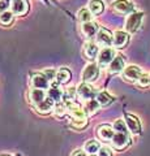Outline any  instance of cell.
<instances>
[{
  "label": "cell",
  "instance_id": "cell-1",
  "mask_svg": "<svg viewBox=\"0 0 150 156\" xmlns=\"http://www.w3.org/2000/svg\"><path fill=\"white\" fill-rule=\"evenodd\" d=\"M144 13L142 12H133L130 13L127 21H125V31L128 34H134L136 33L140 26H141V21H142Z\"/></svg>",
  "mask_w": 150,
  "mask_h": 156
},
{
  "label": "cell",
  "instance_id": "cell-2",
  "mask_svg": "<svg viewBox=\"0 0 150 156\" xmlns=\"http://www.w3.org/2000/svg\"><path fill=\"white\" fill-rule=\"evenodd\" d=\"M76 90H77V95H79L81 99L85 100V101L95 99L97 94H98V91L95 90V87H93L89 83H86V82H82V83H80L79 86L76 87Z\"/></svg>",
  "mask_w": 150,
  "mask_h": 156
},
{
  "label": "cell",
  "instance_id": "cell-3",
  "mask_svg": "<svg viewBox=\"0 0 150 156\" xmlns=\"http://www.w3.org/2000/svg\"><path fill=\"white\" fill-rule=\"evenodd\" d=\"M95 41H97V44H98V46L107 48V47H110L111 44H112V42H114V34L111 33L110 30H107V29L102 27V29H99L98 33H97Z\"/></svg>",
  "mask_w": 150,
  "mask_h": 156
},
{
  "label": "cell",
  "instance_id": "cell-4",
  "mask_svg": "<svg viewBox=\"0 0 150 156\" xmlns=\"http://www.w3.org/2000/svg\"><path fill=\"white\" fill-rule=\"evenodd\" d=\"M98 74H99L98 65L94 64V62H90V64H88L85 66V69L81 74V78L84 82H86V83H90V82H94L97 78H98Z\"/></svg>",
  "mask_w": 150,
  "mask_h": 156
},
{
  "label": "cell",
  "instance_id": "cell-5",
  "mask_svg": "<svg viewBox=\"0 0 150 156\" xmlns=\"http://www.w3.org/2000/svg\"><path fill=\"white\" fill-rule=\"evenodd\" d=\"M112 9L122 14H130L134 12V4L129 0H115L112 3Z\"/></svg>",
  "mask_w": 150,
  "mask_h": 156
},
{
  "label": "cell",
  "instance_id": "cell-6",
  "mask_svg": "<svg viewBox=\"0 0 150 156\" xmlns=\"http://www.w3.org/2000/svg\"><path fill=\"white\" fill-rule=\"evenodd\" d=\"M115 56L116 55H115V50H114V48L107 47V48H102V51H99L97 60H98L99 65L106 66V65H110L111 62H112Z\"/></svg>",
  "mask_w": 150,
  "mask_h": 156
},
{
  "label": "cell",
  "instance_id": "cell-7",
  "mask_svg": "<svg viewBox=\"0 0 150 156\" xmlns=\"http://www.w3.org/2000/svg\"><path fill=\"white\" fill-rule=\"evenodd\" d=\"M141 76H142V70H141V68L137 65L125 66V69L123 70V78L129 82H137Z\"/></svg>",
  "mask_w": 150,
  "mask_h": 156
},
{
  "label": "cell",
  "instance_id": "cell-8",
  "mask_svg": "<svg viewBox=\"0 0 150 156\" xmlns=\"http://www.w3.org/2000/svg\"><path fill=\"white\" fill-rule=\"evenodd\" d=\"M111 143H112V147L115 150L120 151V150H124L130 143V138L127 133H115Z\"/></svg>",
  "mask_w": 150,
  "mask_h": 156
},
{
  "label": "cell",
  "instance_id": "cell-9",
  "mask_svg": "<svg viewBox=\"0 0 150 156\" xmlns=\"http://www.w3.org/2000/svg\"><path fill=\"white\" fill-rule=\"evenodd\" d=\"M97 135H98L99 139L104 140V142H108V140H112L114 135H115V130L112 126H110L107 124L99 125L97 128Z\"/></svg>",
  "mask_w": 150,
  "mask_h": 156
},
{
  "label": "cell",
  "instance_id": "cell-10",
  "mask_svg": "<svg viewBox=\"0 0 150 156\" xmlns=\"http://www.w3.org/2000/svg\"><path fill=\"white\" fill-rule=\"evenodd\" d=\"M47 96L54 100L55 103H59V101H63L64 91L61 90V87L57 82H52V85L48 87V90H47Z\"/></svg>",
  "mask_w": 150,
  "mask_h": 156
},
{
  "label": "cell",
  "instance_id": "cell-11",
  "mask_svg": "<svg viewBox=\"0 0 150 156\" xmlns=\"http://www.w3.org/2000/svg\"><path fill=\"white\" fill-rule=\"evenodd\" d=\"M29 11L27 0H13L11 3V12L17 16H24Z\"/></svg>",
  "mask_w": 150,
  "mask_h": 156
},
{
  "label": "cell",
  "instance_id": "cell-12",
  "mask_svg": "<svg viewBox=\"0 0 150 156\" xmlns=\"http://www.w3.org/2000/svg\"><path fill=\"white\" fill-rule=\"evenodd\" d=\"M31 86H33V89L46 90L50 87V81L43 76V73H37V74L31 77Z\"/></svg>",
  "mask_w": 150,
  "mask_h": 156
},
{
  "label": "cell",
  "instance_id": "cell-13",
  "mask_svg": "<svg viewBox=\"0 0 150 156\" xmlns=\"http://www.w3.org/2000/svg\"><path fill=\"white\" fill-rule=\"evenodd\" d=\"M125 69V58L122 55H116L115 58L112 60V62L108 65V72L111 74H116V73H120Z\"/></svg>",
  "mask_w": 150,
  "mask_h": 156
},
{
  "label": "cell",
  "instance_id": "cell-14",
  "mask_svg": "<svg viewBox=\"0 0 150 156\" xmlns=\"http://www.w3.org/2000/svg\"><path fill=\"white\" fill-rule=\"evenodd\" d=\"M67 112L72 116V119H86V116H88L84 109V107H81L79 103H75V101L68 104Z\"/></svg>",
  "mask_w": 150,
  "mask_h": 156
},
{
  "label": "cell",
  "instance_id": "cell-15",
  "mask_svg": "<svg viewBox=\"0 0 150 156\" xmlns=\"http://www.w3.org/2000/svg\"><path fill=\"white\" fill-rule=\"evenodd\" d=\"M98 53H99V50H98V44L94 43L93 41H88L85 43L84 46V55L86 58L89 60H94V58L98 57Z\"/></svg>",
  "mask_w": 150,
  "mask_h": 156
},
{
  "label": "cell",
  "instance_id": "cell-16",
  "mask_svg": "<svg viewBox=\"0 0 150 156\" xmlns=\"http://www.w3.org/2000/svg\"><path fill=\"white\" fill-rule=\"evenodd\" d=\"M129 41V37H128V33L122 31V30H118L114 33V42L112 44L115 48H123L127 46V43Z\"/></svg>",
  "mask_w": 150,
  "mask_h": 156
},
{
  "label": "cell",
  "instance_id": "cell-17",
  "mask_svg": "<svg viewBox=\"0 0 150 156\" xmlns=\"http://www.w3.org/2000/svg\"><path fill=\"white\" fill-rule=\"evenodd\" d=\"M125 124H127L129 131L132 134H138L141 131V124L136 116L133 115H125Z\"/></svg>",
  "mask_w": 150,
  "mask_h": 156
},
{
  "label": "cell",
  "instance_id": "cell-18",
  "mask_svg": "<svg viewBox=\"0 0 150 156\" xmlns=\"http://www.w3.org/2000/svg\"><path fill=\"white\" fill-rule=\"evenodd\" d=\"M46 91L45 90H39V89H31L29 91V100L31 104L38 105L46 99Z\"/></svg>",
  "mask_w": 150,
  "mask_h": 156
},
{
  "label": "cell",
  "instance_id": "cell-19",
  "mask_svg": "<svg viewBox=\"0 0 150 156\" xmlns=\"http://www.w3.org/2000/svg\"><path fill=\"white\" fill-rule=\"evenodd\" d=\"M54 107H55V101L47 96L46 99L42 101V103L35 105V109H37L38 113L47 115V113H50V112H54Z\"/></svg>",
  "mask_w": 150,
  "mask_h": 156
},
{
  "label": "cell",
  "instance_id": "cell-20",
  "mask_svg": "<svg viewBox=\"0 0 150 156\" xmlns=\"http://www.w3.org/2000/svg\"><path fill=\"white\" fill-rule=\"evenodd\" d=\"M99 31V27L98 25L94 22V21H90V22H86V23H82V33L86 38H93L97 35V33Z\"/></svg>",
  "mask_w": 150,
  "mask_h": 156
},
{
  "label": "cell",
  "instance_id": "cell-21",
  "mask_svg": "<svg viewBox=\"0 0 150 156\" xmlns=\"http://www.w3.org/2000/svg\"><path fill=\"white\" fill-rule=\"evenodd\" d=\"M72 78V73L67 69V68H61L60 70L56 72V82L59 85H65L68 83Z\"/></svg>",
  "mask_w": 150,
  "mask_h": 156
},
{
  "label": "cell",
  "instance_id": "cell-22",
  "mask_svg": "<svg viewBox=\"0 0 150 156\" xmlns=\"http://www.w3.org/2000/svg\"><path fill=\"white\" fill-rule=\"evenodd\" d=\"M88 9L91 12L93 16H97V14H101L104 11V3L102 0H91V2H89Z\"/></svg>",
  "mask_w": 150,
  "mask_h": 156
},
{
  "label": "cell",
  "instance_id": "cell-23",
  "mask_svg": "<svg viewBox=\"0 0 150 156\" xmlns=\"http://www.w3.org/2000/svg\"><path fill=\"white\" fill-rule=\"evenodd\" d=\"M99 107L101 104L97 101L95 99H91V100H88L85 103V107H84V109L86 112V115H95L97 112L99 111Z\"/></svg>",
  "mask_w": 150,
  "mask_h": 156
},
{
  "label": "cell",
  "instance_id": "cell-24",
  "mask_svg": "<svg viewBox=\"0 0 150 156\" xmlns=\"http://www.w3.org/2000/svg\"><path fill=\"white\" fill-rule=\"evenodd\" d=\"M85 151L88 154H90V155H95L97 152L99 151V148H101V144L97 142V140H94V139H89L88 142L85 143Z\"/></svg>",
  "mask_w": 150,
  "mask_h": 156
},
{
  "label": "cell",
  "instance_id": "cell-25",
  "mask_svg": "<svg viewBox=\"0 0 150 156\" xmlns=\"http://www.w3.org/2000/svg\"><path fill=\"white\" fill-rule=\"evenodd\" d=\"M77 18H79V21H81L82 23H86V22H90L93 21V14L89 9H80L79 12H77Z\"/></svg>",
  "mask_w": 150,
  "mask_h": 156
},
{
  "label": "cell",
  "instance_id": "cell-26",
  "mask_svg": "<svg viewBox=\"0 0 150 156\" xmlns=\"http://www.w3.org/2000/svg\"><path fill=\"white\" fill-rule=\"evenodd\" d=\"M95 100L98 101L101 105H108L111 101H112V96H111L110 94H107L106 91H101V92L97 94Z\"/></svg>",
  "mask_w": 150,
  "mask_h": 156
},
{
  "label": "cell",
  "instance_id": "cell-27",
  "mask_svg": "<svg viewBox=\"0 0 150 156\" xmlns=\"http://www.w3.org/2000/svg\"><path fill=\"white\" fill-rule=\"evenodd\" d=\"M67 108H68V105L64 101H59V103H55V107H54V115L56 117H63L65 115L67 112Z\"/></svg>",
  "mask_w": 150,
  "mask_h": 156
},
{
  "label": "cell",
  "instance_id": "cell-28",
  "mask_svg": "<svg viewBox=\"0 0 150 156\" xmlns=\"http://www.w3.org/2000/svg\"><path fill=\"white\" fill-rule=\"evenodd\" d=\"M13 17H14V14L11 11L4 12V13L0 14V23L4 26H9L13 22Z\"/></svg>",
  "mask_w": 150,
  "mask_h": 156
},
{
  "label": "cell",
  "instance_id": "cell-29",
  "mask_svg": "<svg viewBox=\"0 0 150 156\" xmlns=\"http://www.w3.org/2000/svg\"><path fill=\"white\" fill-rule=\"evenodd\" d=\"M76 94H77V90L73 89V87H71V89H67L64 91V98H63V101L67 103V105L71 104V103H73V99H75Z\"/></svg>",
  "mask_w": 150,
  "mask_h": 156
},
{
  "label": "cell",
  "instance_id": "cell-30",
  "mask_svg": "<svg viewBox=\"0 0 150 156\" xmlns=\"http://www.w3.org/2000/svg\"><path fill=\"white\" fill-rule=\"evenodd\" d=\"M112 128L116 133H127L128 131V126L125 124V120H122V119L116 120L112 125Z\"/></svg>",
  "mask_w": 150,
  "mask_h": 156
},
{
  "label": "cell",
  "instance_id": "cell-31",
  "mask_svg": "<svg viewBox=\"0 0 150 156\" xmlns=\"http://www.w3.org/2000/svg\"><path fill=\"white\" fill-rule=\"evenodd\" d=\"M71 125L77 130H82L88 126V119H72Z\"/></svg>",
  "mask_w": 150,
  "mask_h": 156
},
{
  "label": "cell",
  "instance_id": "cell-32",
  "mask_svg": "<svg viewBox=\"0 0 150 156\" xmlns=\"http://www.w3.org/2000/svg\"><path fill=\"white\" fill-rule=\"evenodd\" d=\"M138 86L141 87H146L150 85V74H145V73H142V76L140 77V80L137 81Z\"/></svg>",
  "mask_w": 150,
  "mask_h": 156
},
{
  "label": "cell",
  "instance_id": "cell-33",
  "mask_svg": "<svg viewBox=\"0 0 150 156\" xmlns=\"http://www.w3.org/2000/svg\"><path fill=\"white\" fill-rule=\"evenodd\" d=\"M43 76H45L50 82H52V81L56 80V72H55L54 69H51V68H50V69L43 70Z\"/></svg>",
  "mask_w": 150,
  "mask_h": 156
},
{
  "label": "cell",
  "instance_id": "cell-34",
  "mask_svg": "<svg viewBox=\"0 0 150 156\" xmlns=\"http://www.w3.org/2000/svg\"><path fill=\"white\" fill-rule=\"evenodd\" d=\"M8 8H11V2H8V0H0V14L7 12Z\"/></svg>",
  "mask_w": 150,
  "mask_h": 156
},
{
  "label": "cell",
  "instance_id": "cell-35",
  "mask_svg": "<svg viewBox=\"0 0 150 156\" xmlns=\"http://www.w3.org/2000/svg\"><path fill=\"white\" fill-rule=\"evenodd\" d=\"M98 156H112V152L107 147H101L98 151Z\"/></svg>",
  "mask_w": 150,
  "mask_h": 156
},
{
  "label": "cell",
  "instance_id": "cell-36",
  "mask_svg": "<svg viewBox=\"0 0 150 156\" xmlns=\"http://www.w3.org/2000/svg\"><path fill=\"white\" fill-rule=\"evenodd\" d=\"M72 156H88L86 155V151H81V150H77L73 152V155Z\"/></svg>",
  "mask_w": 150,
  "mask_h": 156
},
{
  "label": "cell",
  "instance_id": "cell-37",
  "mask_svg": "<svg viewBox=\"0 0 150 156\" xmlns=\"http://www.w3.org/2000/svg\"><path fill=\"white\" fill-rule=\"evenodd\" d=\"M90 156H98V155H90Z\"/></svg>",
  "mask_w": 150,
  "mask_h": 156
},
{
  "label": "cell",
  "instance_id": "cell-38",
  "mask_svg": "<svg viewBox=\"0 0 150 156\" xmlns=\"http://www.w3.org/2000/svg\"><path fill=\"white\" fill-rule=\"evenodd\" d=\"M0 156H8V155H0Z\"/></svg>",
  "mask_w": 150,
  "mask_h": 156
},
{
  "label": "cell",
  "instance_id": "cell-39",
  "mask_svg": "<svg viewBox=\"0 0 150 156\" xmlns=\"http://www.w3.org/2000/svg\"><path fill=\"white\" fill-rule=\"evenodd\" d=\"M8 2H11V3H12V2H13V0H8Z\"/></svg>",
  "mask_w": 150,
  "mask_h": 156
}]
</instances>
